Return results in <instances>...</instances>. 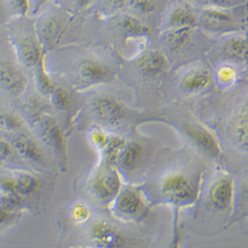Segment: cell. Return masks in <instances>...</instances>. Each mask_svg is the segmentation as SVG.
<instances>
[{
    "label": "cell",
    "mask_w": 248,
    "mask_h": 248,
    "mask_svg": "<svg viewBox=\"0 0 248 248\" xmlns=\"http://www.w3.org/2000/svg\"><path fill=\"white\" fill-rule=\"evenodd\" d=\"M217 78L222 85H231L235 78V71L230 66H223L217 71Z\"/></svg>",
    "instance_id": "33"
},
{
    "label": "cell",
    "mask_w": 248,
    "mask_h": 248,
    "mask_svg": "<svg viewBox=\"0 0 248 248\" xmlns=\"http://www.w3.org/2000/svg\"><path fill=\"white\" fill-rule=\"evenodd\" d=\"M38 135L54 153L62 166L67 164V142L65 133L56 118L44 115L36 124Z\"/></svg>",
    "instance_id": "1"
},
{
    "label": "cell",
    "mask_w": 248,
    "mask_h": 248,
    "mask_svg": "<svg viewBox=\"0 0 248 248\" xmlns=\"http://www.w3.org/2000/svg\"><path fill=\"white\" fill-rule=\"evenodd\" d=\"M8 11L16 17H24L30 9V0H4Z\"/></svg>",
    "instance_id": "29"
},
{
    "label": "cell",
    "mask_w": 248,
    "mask_h": 248,
    "mask_svg": "<svg viewBox=\"0 0 248 248\" xmlns=\"http://www.w3.org/2000/svg\"><path fill=\"white\" fill-rule=\"evenodd\" d=\"M71 217L76 223H84L90 218V211L85 203L76 202L71 209Z\"/></svg>",
    "instance_id": "31"
},
{
    "label": "cell",
    "mask_w": 248,
    "mask_h": 248,
    "mask_svg": "<svg viewBox=\"0 0 248 248\" xmlns=\"http://www.w3.org/2000/svg\"><path fill=\"white\" fill-rule=\"evenodd\" d=\"M28 86L22 70L13 62L0 60V90L12 97L21 96Z\"/></svg>",
    "instance_id": "5"
},
{
    "label": "cell",
    "mask_w": 248,
    "mask_h": 248,
    "mask_svg": "<svg viewBox=\"0 0 248 248\" xmlns=\"http://www.w3.org/2000/svg\"><path fill=\"white\" fill-rule=\"evenodd\" d=\"M35 32L43 49H52L59 44L64 34V23L56 16H47L39 20Z\"/></svg>",
    "instance_id": "8"
},
{
    "label": "cell",
    "mask_w": 248,
    "mask_h": 248,
    "mask_svg": "<svg viewBox=\"0 0 248 248\" xmlns=\"http://www.w3.org/2000/svg\"><path fill=\"white\" fill-rule=\"evenodd\" d=\"M48 0H37L36 2V6H35V12H38L41 8H42L46 3Z\"/></svg>",
    "instance_id": "38"
},
{
    "label": "cell",
    "mask_w": 248,
    "mask_h": 248,
    "mask_svg": "<svg viewBox=\"0 0 248 248\" xmlns=\"http://www.w3.org/2000/svg\"><path fill=\"white\" fill-rule=\"evenodd\" d=\"M18 212L0 203V226L10 224L17 217Z\"/></svg>",
    "instance_id": "34"
},
{
    "label": "cell",
    "mask_w": 248,
    "mask_h": 248,
    "mask_svg": "<svg viewBox=\"0 0 248 248\" xmlns=\"http://www.w3.org/2000/svg\"><path fill=\"white\" fill-rule=\"evenodd\" d=\"M213 82V77L204 68L194 69L186 74L181 80V88L186 93H199L208 89Z\"/></svg>",
    "instance_id": "14"
},
{
    "label": "cell",
    "mask_w": 248,
    "mask_h": 248,
    "mask_svg": "<svg viewBox=\"0 0 248 248\" xmlns=\"http://www.w3.org/2000/svg\"><path fill=\"white\" fill-rule=\"evenodd\" d=\"M163 196L175 203H187L195 199V186L192 180L183 173H172L161 183Z\"/></svg>",
    "instance_id": "4"
},
{
    "label": "cell",
    "mask_w": 248,
    "mask_h": 248,
    "mask_svg": "<svg viewBox=\"0 0 248 248\" xmlns=\"http://www.w3.org/2000/svg\"><path fill=\"white\" fill-rule=\"evenodd\" d=\"M95 0H77V4L79 8H87L92 5Z\"/></svg>",
    "instance_id": "37"
},
{
    "label": "cell",
    "mask_w": 248,
    "mask_h": 248,
    "mask_svg": "<svg viewBox=\"0 0 248 248\" xmlns=\"http://www.w3.org/2000/svg\"><path fill=\"white\" fill-rule=\"evenodd\" d=\"M23 127V121L16 114L0 110V131L12 134L18 131H21Z\"/></svg>",
    "instance_id": "27"
},
{
    "label": "cell",
    "mask_w": 248,
    "mask_h": 248,
    "mask_svg": "<svg viewBox=\"0 0 248 248\" xmlns=\"http://www.w3.org/2000/svg\"><path fill=\"white\" fill-rule=\"evenodd\" d=\"M183 131L201 151L211 157L218 158L221 154L219 143L216 136L205 127L196 123H187L183 126Z\"/></svg>",
    "instance_id": "6"
},
{
    "label": "cell",
    "mask_w": 248,
    "mask_h": 248,
    "mask_svg": "<svg viewBox=\"0 0 248 248\" xmlns=\"http://www.w3.org/2000/svg\"><path fill=\"white\" fill-rule=\"evenodd\" d=\"M143 155L142 146L137 142L125 143L118 155L117 162L120 167L126 172H131L135 170L141 161Z\"/></svg>",
    "instance_id": "17"
},
{
    "label": "cell",
    "mask_w": 248,
    "mask_h": 248,
    "mask_svg": "<svg viewBox=\"0 0 248 248\" xmlns=\"http://www.w3.org/2000/svg\"><path fill=\"white\" fill-rule=\"evenodd\" d=\"M248 53L247 40L244 37L235 36L226 41L222 48V54L225 59L238 62H246Z\"/></svg>",
    "instance_id": "18"
},
{
    "label": "cell",
    "mask_w": 248,
    "mask_h": 248,
    "mask_svg": "<svg viewBox=\"0 0 248 248\" xmlns=\"http://www.w3.org/2000/svg\"><path fill=\"white\" fill-rule=\"evenodd\" d=\"M115 208L122 215L136 216L143 209V199L138 191L124 189L115 198Z\"/></svg>",
    "instance_id": "16"
},
{
    "label": "cell",
    "mask_w": 248,
    "mask_h": 248,
    "mask_svg": "<svg viewBox=\"0 0 248 248\" xmlns=\"http://www.w3.org/2000/svg\"><path fill=\"white\" fill-rule=\"evenodd\" d=\"M137 68L142 75L148 78L158 77L167 70L168 60L160 51H148L138 59Z\"/></svg>",
    "instance_id": "11"
},
{
    "label": "cell",
    "mask_w": 248,
    "mask_h": 248,
    "mask_svg": "<svg viewBox=\"0 0 248 248\" xmlns=\"http://www.w3.org/2000/svg\"><path fill=\"white\" fill-rule=\"evenodd\" d=\"M194 27L183 26V27H169L167 31H165L162 38L166 46L172 50L177 51L181 49L192 37Z\"/></svg>",
    "instance_id": "19"
},
{
    "label": "cell",
    "mask_w": 248,
    "mask_h": 248,
    "mask_svg": "<svg viewBox=\"0 0 248 248\" xmlns=\"http://www.w3.org/2000/svg\"><path fill=\"white\" fill-rule=\"evenodd\" d=\"M129 5L142 14H151L157 8L156 0H127Z\"/></svg>",
    "instance_id": "30"
},
{
    "label": "cell",
    "mask_w": 248,
    "mask_h": 248,
    "mask_svg": "<svg viewBox=\"0 0 248 248\" xmlns=\"http://www.w3.org/2000/svg\"><path fill=\"white\" fill-rule=\"evenodd\" d=\"M209 1L217 7L227 8L237 5L240 3L241 0H209Z\"/></svg>",
    "instance_id": "36"
},
{
    "label": "cell",
    "mask_w": 248,
    "mask_h": 248,
    "mask_svg": "<svg viewBox=\"0 0 248 248\" xmlns=\"http://www.w3.org/2000/svg\"><path fill=\"white\" fill-rule=\"evenodd\" d=\"M1 195H2V192L0 191V199H1Z\"/></svg>",
    "instance_id": "39"
},
{
    "label": "cell",
    "mask_w": 248,
    "mask_h": 248,
    "mask_svg": "<svg viewBox=\"0 0 248 248\" xmlns=\"http://www.w3.org/2000/svg\"><path fill=\"white\" fill-rule=\"evenodd\" d=\"M78 76L81 81L89 85H97L112 79L113 72L107 65L94 60H85L78 69Z\"/></svg>",
    "instance_id": "10"
},
{
    "label": "cell",
    "mask_w": 248,
    "mask_h": 248,
    "mask_svg": "<svg viewBox=\"0 0 248 248\" xmlns=\"http://www.w3.org/2000/svg\"><path fill=\"white\" fill-rule=\"evenodd\" d=\"M9 135V141L16 154L30 163L38 165L45 164L44 152L33 137L21 131Z\"/></svg>",
    "instance_id": "7"
},
{
    "label": "cell",
    "mask_w": 248,
    "mask_h": 248,
    "mask_svg": "<svg viewBox=\"0 0 248 248\" xmlns=\"http://www.w3.org/2000/svg\"><path fill=\"white\" fill-rule=\"evenodd\" d=\"M92 238L102 247H119L123 245L124 239L120 232L106 220H100L92 227Z\"/></svg>",
    "instance_id": "12"
},
{
    "label": "cell",
    "mask_w": 248,
    "mask_h": 248,
    "mask_svg": "<svg viewBox=\"0 0 248 248\" xmlns=\"http://www.w3.org/2000/svg\"><path fill=\"white\" fill-rule=\"evenodd\" d=\"M35 70V84L39 93L43 95H49L56 87L53 79L45 67V57L43 56L34 68Z\"/></svg>",
    "instance_id": "23"
},
{
    "label": "cell",
    "mask_w": 248,
    "mask_h": 248,
    "mask_svg": "<svg viewBox=\"0 0 248 248\" xmlns=\"http://www.w3.org/2000/svg\"><path fill=\"white\" fill-rule=\"evenodd\" d=\"M210 199L214 208L224 212L230 209L233 199V182L230 178L217 181L211 189Z\"/></svg>",
    "instance_id": "13"
},
{
    "label": "cell",
    "mask_w": 248,
    "mask_h": 248,
    "mask_svg": "<svg viewBox=\"0 0 248 248\" xmlns=\"http://www.w3.org/2000/svg\"><path fill=\"white\" fill-rule=\"evenodd\" d=\"M19 64L26 69H34L38 62L44 56L43 47L36 32H19L11 37Z\"/></svg>",
    "instance_id": "2"
},
{
    "label": "cell",
    "mask_w": 248,
    "mask_h": 248,
    "mask_svg": "<svg viewBox=\"0 0 248 248\" xmlns=\"http://www.w3.org/2000/svg\"><path fill=\"white\" fill-rule=\"evenodd\" d=\"M230 135L236 146L247 151L248 146V117L246 110L237 115L230 125Z\"/></svg>",
    "instance_id": "20"
},
{
    "label": "cell",
    "mask_w": 248,
    "mask_h": 248,
    "mask_svg": "<svg viewBox=\"0 0 248 248\" xmlns=\"http://www.w3.org/2000/svg\"><path fill=\"white\" fill-rule=\"evenodd\" d=\"M126 2L127 0H103V5L108 11L116 12L125 6Z\"/></svg>",
    "instance_id": "35"
},
{
    "label": "cell",
    "mask_w": 248,
    "mask_h": 248,
    "mask_svg": "<svg viewBox=\"0 0 248 248\" xmlns=\"http://www.w3.org/2000/svg\"><path fill=\"white\" fill-rule=\"evenodd\" d=\"M198 23V17L194 10L187 5H180L174 8L168 16L169 27H195Z\"/></svg>",
    "instance_id": "21"
},
{
    "label": "cell",
    "mask_w": 248,
    "mask_h": 248,
    "mask_svg": "<svg viewBox=\"0 0 248 248\" xmlns=\"http://www.w3.org/2000/svg\"><path fill=\"white\" fill-rule=\"evenodd\" d=\"M201 22L206 29L215 32L230 30L234 26V19L230 13L215 8L204 10L201 15Z\"/></svg>",
    "instance_id": "15"
},
{
    "label": "cell",
    "mask_w": 248,
    "mask_h": 248,
    "mask_svg": "<svg viewBox=\"0 0 248 248\" xmlns=\"http://www.w3.org/2000/svg\"><path fill=\"white\" fill-rule=\"evenodd\" d=\"M91 190L101 202L115 200L121 191V180L113 165L106 164L96 172L91 182Z\"/></svg>",
    "instance_id": "3"
},
{
    "label": "cell",
    "mask_w": 248,
    "mask_h": 248,
    "mask_svg": "<svg viewBox=\"0 0 248 248\" xmlns=\"http://www.w3.org/2000/svg\"><path fill=\"white\" fill-rule=\"evenodd\" d=\"M11 177L15 192L22 197H27L34 194L39 187L38 179L32 174L16 171L12 173Z\"/></svg>",
    "instance_id": "22"
},
{
    "label": "cell",
    "mask_w": 248,
    "mask_h": 248,
    "mask_svg": "<svg viewBox=\"0 0 248 248\" xmlns=\"http://www.w3.org/2000/svg\"><path fill=\"white\" fill-rule=\"evenodd\" d=\"M15 151L8 139L0 135V165L8 164L14 158Z\"/></svg>",
    "instance_id": "32"
},
{
    "label": "cell",
    "mask_w": 248,
    "mask_h": 248,
    "mask_svg": "<svg viewBox=\"0 0 248 248\" xmlns=\"http://www.w3.org/2000/svg\"><path fill=\"white\" fill-rule=\"evenodd\" d=\"M124 145H125V141L121 139L120 137L108 136L107 141L103 143V145L101 146L103 152H105L106 164L113 165V163L117 161L118 155Z\"/></svg>",
    "instance_id": "26"
},
{
    "label": "cell",
    "mask_w": 248,
    "mask_h": 248,
    "mask_svg": "<svg viewBox=\"0 0 248 248\" xmlns=\"http://www.w3.org/2000/svg\"><path fill=\"white\" fill-rule=\"evenodd\" d=\"M47 111V105L44 100L41 99L38 96H33L28 99L25 105L23 106V112L26 116V119L31 123L32 125L35 124L46 115Z\"/></svg>",
    "instance_id": "25"
},
{
    "label": "cell",
    "mask_w": 248,
    "mask_h": 248,
    "mask_svg": "<svg viewBox=\"0 0 248 248\" xmlns=\"http://www.w3.org/2000/svg\"><path fill=\"white\" fill-rule=\"evenodd\" d=\"M92 108L99 120L112 126L118 125L124 118L123 108L116 99L110 96L96 97L92 103Z\"/></svg>",
    "instance_id": "9"
},
{
    "label": "cell",
    "mask_w": 248,
    "mask_h": 248,
    "mask_svg": "<svg viewBox=\"0 0 248 248\" xmlns=\"http://www.w3.org/2000/svg\"><path fill=\"white\" fill-rule=\"evenodd\" d=\"M119 26L124 32L132 36H145L151 32L148 25L143 23L137 17L129 14L122 15L119 20Z\"/></svg>",
    "instance_id": "24"
},
{
    "label": "cell",
    "mask_w": 248,
    "mask_h": 248,
    "mask_svg": "<svg viewBox=\"0 0 248 248\" xmlns=\"http://www.w3.org/2000/svg\"><path fill=\"white\" fill-rule=\"evenodd\" d=\"M49 96L53 107L59 110H67L71 106V97L63 88L55 87Z\"/></svg>",
    "instance_id": "28"
}]
</instances>
